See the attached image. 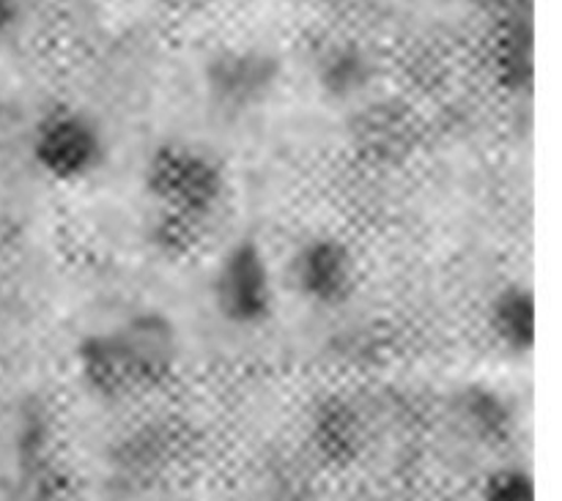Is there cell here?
Here are the masks:
<instances>
[{
  "label": "cell",
  "instance_id": "cell-11",
  "mask_svg": "<svg viewBox=\"0 0 562 501\" xmlns=\"http://www.w3.org/2000/svg\"><path fill=\"white\" fill-rule=\"evenodd\" d=\"M203 228H206V225L192 223V219H184V217H173V214L157 212V217H154V225H151V241L162 255L181 258L201 244Z\"/></svg>",
  "mask_w": 562,
  "mask_h": 501
},
{
  "label": "cell",
  "instance_id": "cell-13",
  "mask_svg": "<svg viewBox=\"0 0 562 501\" xmlns=\"http://www.w3.org/2000/svg\"><path fill=\"white\" fill-rule=\"evenodd\" d=\"M481 501H538L536 480L530 471L519 466L497 469L483 486Z\"/></svg>",
  "mask_w": 562,
  "mask_h": 501
},
{
  "label": "cell",
  "instance_id": "cell-4",
  "mask_svg": "<svg viewBox=\"0 0 562 501\" xmlns=\"http://www.w3.org/2000/svg\"><path fill=\"white\" fill-rule=\"evenodd\" d=\"M31 157L44 175L60 184L91 179L108 162V137L82 110L55 107L36 124Z\"/></svg>",
  "mask_w": 562,
  "mask_h": 501
},
{
  "label": "cell",
  "instance_id": "cell-10",
  "mask_svg": "<svg viewBox=\"0 0 562 501\" xmlns=\"http://www.w3.org/2000/svg\"><path fill=\"white\" fill-rule=\"evenodd\" d=\"M371 64L349 47H338L318 66V86L333 99H355L371 82Z\"/></svg>",
  "mask_w": 562,
  "mask_h": 501
},
{
  "label": "cell",
  "instance_id": "cell-3",
  "mask_svg": "<svg viewBox=\"0 0 562 501\" xmlns=\"http://www.w3.org/2000/svg\"><path fill=\"white\" fill-rule=\"evenodd\" d=\"M212 305L217 316L234 329H261L278 310L272 263L261 241L241 236L231 241L214 266Z\"/></svg>",
  "mask_w": 562,
  "mask_h": 501
},
{
  "label": "cell",
  "instance_id": "cell-6",
  "mask_svg": "<svg viewBox=\"0 0 562 501\" xmlns=\"http://www.w3.org/2000/svg\"><path fill=\"white\" fill-rule=\"evenodd\" d=\"M278 82V69L258 53H228L206 71V93L223 113H247L269 99Z\"/></svg>",
  "mask_w": 562,
  "mask_h": 501
},
{
  "label": "cell",
  "instance_id": "cell-5",
  "mask_svg": "<svg viewBox=\"0 0 562 501\" xmlns=\"http://www.w3.org/2000/svg\"><path fill=\"white\" fill-rule=\"evenodd\" d=\"M289 277L307 305L338 310L349 305L360 288V263L349 241L333 234H316L302 239L291 252Z\"/></svg>",
  "mask_w": 562,
  "mask_h": 501
},
{
  "label": "cell",
  "instance_id": "cell-1",
  "mask_svg": "<svg viewBox=\"0 0 562 501\" xmlns=\"http://www.w3.org/2000/svg\"><path fill=\"white\" fill-rule=\"evenodd\" d=\"M179 329L170 316L151 307L86 334L75 351L77 376L104 400L162 389L179 371Z\"/></svg>",
  "mask_w": 562,
  "mask_h": 501
},
{
  "label": "cell",
  "instance_id": "cell-12",
  "mask_svg": "<svg viewBox=\"0 0 562 501\" xmlns=\"http://www.w3.org/2000/svg\"><path fill=\"white\" fill-rule=\"evenodd\" d=\"M461 414H464L472 425H477V431L483 433H494V436H497V433L508 431V403H505L497 392H492V389H467V392L461 395Z\"/></svg>",
  "mask_w": 562,
  "mask_h": 501
},
{
  "label": "cell",
  "instance_id": "cell-7",
  "mask_svg": "<svg viewBox=\"0 0 562 501\" xmlns=\"http://www.w3.org/2000/svg\"><path fill=\"white\" fill-rule=\"evenodd\" d=\"M307 439L324 466L346 469L366 449V420L346 398H327L313 409Z\"/></svg>",
  "mask_w": 562,
  "mask_h": 501
},
{
  "label": "cell",
  "instance_id": "cell-8",
  "mask_svg": "<svg viewBox=\"0 0 562 501\" xmlns=\"http://www.w3.org/2000/svg\"><path fill=\"white\" fill-rule=\"evenodd\" d=\"M486 332L499 351L527 356L538 340L536 291L525 283H508L486 305Z\"/></svg>",
  "mask_w": 562,
  "mask_h": 501
},
{
  "label": "cell",
  "instance_id": "cell-9",
  "mask_svg": "<svg viewBox=\"0 0 562 501\" xmlns=\"http://www.w3.org/2000/svg\"><path fill=\"white\" fill-rule=\"evenodd\" d=\"M351 140L360 148L362 157L384 164L395 162V159H401L409 151L412 129L404 115L393 113V110H376L373 115H360Z\"/></svg>",
  "mask_w": 562,
  "mask_h": 501
},
{
  "label": "cell",
  "instance_id": "cell-2",
  "mask_svg": "<svg viewBox=\"0 0 562 501\" xmlns=\"http://www.w3.org/2000/svg\"><path fill=\"white\" fill-rule=\"evenodd\" d=\"M143 186L159 214H173L206 225L223 206L228 173L206 148L170 140L154 148L148 157Z\"/></svg>",
  "mask_w": 562,
  "mask_h": 501
}]
</instances>
